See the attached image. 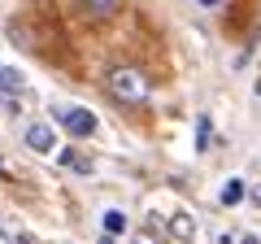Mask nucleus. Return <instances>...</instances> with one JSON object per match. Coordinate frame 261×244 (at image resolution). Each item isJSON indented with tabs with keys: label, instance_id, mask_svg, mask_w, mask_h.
Instances as JSON below:
<instances>
[{
	"label": "nucleus",
	"instance_id": "nucleus-10",
	"mask_svg": "<svg viewBox=\"0 0 261 244\" xmlns=\"http://www.w3.org/2000/svg\"><path fill=\"white\" fill-rule=\"evenodd\" d=\"M61 161H70V166H74V170H83V175H87V170H92V166H87V161L83 157H74V153H65V157Z\"/></svg>",
	"mask_w": 261,
	"mask_h": 244
},
{
	"label": "nucleus",
	"instance_id": "nucleus-7",
	"mask_svg": "<svg viewBox=\"0 0 261 244\" xmlns=\"http://www.w3.org/2000/svg\"><path fill=\"white\" fill-rule=\"evenodd\" d=\"M105 231L122 235V231H126V214H122V209H109V214H105Z\"/></svg>",
	"mask_w": 261,
	"mask_h": 244
},
{
	"label": "nucleus",
	"instance_id": "nucleus-13",
	"mask_svg": "<svg viewBox=\"0 0 261 244\" xmlns=\"http://www.w3.org/2000/svg\"><path fill=\"white\" fill-rule=\"evenodd\" d=\"M100 244H113V235H109V231H105V235H100Z\"/></svg>",
	"mask_w": 261,
	"mask_h": 244
},
{
	"label": "nucleus",
	"instance_id": "nucleus-5",
	"mask_svg": "<svg viewBox=\"0 0 261 244\" xmlns=\"http://www.w3.org/2000/svg\"><path fill=\"white\" fill-rule=\"evenodd\" d=\"M83 9L92 13V18H113V13L122 9V0H83Z\"/></svg>",
	"mask_w": 261,
	"mask_h": 244
},
{
	"label": "nucleus",
	"instance_id": "nucleus-12",
	"mask_svg": "<svg viewBox=\"0 0 261 244\" xmlns=\"http://www.w3.org/2000/svg\"><path fill=\"white\" fill-rule=\"evenodd\" d=\"M196 5H205V9H218V5H222V0H196Z\"/></svg>",
	"mask_w": 261,
	"mask_h": 244
},
{
	"label": "nucleus",
	"instance_id": "nucleus-9",
	"mask_svg": "<svg viewBox=\"0 0 261 244\" xmlns=\"http://www.w3.org/2000/svg\"><path fill=\"white\" fill-rule=\"evenodd\" d=\"M196 144H200V149H209V118L196 122Z\"/></svg>",
	"mask_w": 261,
	"mask_h": 244
},
{
	"label": "nucleus",
	"instance_id": "nucleus-2",
	"mask_svg": "<svg viewBox=\"0 0 261 244\" xmlns=\"http://www.w3.org/2000/svg\"><path fill=\"white\" fill-rule=\"evenodd\" d=\"M57 122H61L70 135H79V140H87V135L96 131V113H92V109H79V105L61 109V113H57Z\"/></svg>",
	"mask_w": 261,
	"mask_h": 244
},
{
	"label": "nucleus",
	"instance_id": "nucleus-4",
	"mask_svg": "<svg viewBox=\"0 0 261 244\" xmlns=\"http://www.w3.org/2000/svg\"><path fill=\"white\" fill-rule=\"evenodd\" d=\"M170 235H174V240H192V235H196V223H192L187 209H178V214L170 218Z\"/></svg>",
	"mask_w": 261,
	"mask_h": 244
},
{
	"label": "nucleus",
	"instance_id": "nucleus-11",
	"mask_svg": "<svg viewBox=\"0 0 261 244\" xmlns=\"http://www.w3.org/2000/svg\"><path fill=\"white\" fill-rule=\"evenodd\" d=\"M135 244H157V240H152V231H144V235H135Z\"/></svg>",
	"mask_w": 261,
	"mask_h": 244
},
{
	"label": "nucleus",
	"instance_id": "nucleus-1",
	"mask_svg": "<svg viewBox=\"0 0 261 244\" xmlns=\"http://www.w3.org/2000/svg\"><path fill=\"white\" fill-rule=\"evenodd\" d=\"M105 87H109V96L118 105H148V79L140 75L135 66H109V75H105Z\"/></svg>",
	"mask_w": 261,
	"mask_h": 244
},
{
	"label": "nucleus",
	"instance_id": "nucleus-8",
	"mask_svg": "<svg viewBox=\"0 0 261 244\" xmlns=\"http://www.w3.org/2000/svg\"><path fill=\"white\" fill-rule=\"evenodd\" d=\"M0 87H5V92H18V87H22V75H13L9 66H0Z\"/></svg>",
	"mask_w": 261,
	"mask_h": 244
},
{
	"label": "nucleus",
	"instance_id": "nucleus-6",
	"mask_svg": "<svg viewBox=\"0 0 261 244\" xmlns=\"http://www.w3.org/2000/svg\"><path fill=\"white\" fill-rule=\"evenodd\" d=\"M244 192H248V188H244V179H226V183H222V205H226V209L240 205Z\"/></svg>",
	"mask_w": 261,
	"mask_h": 244
},
{
	"label": "nucleus",
	"instance_id": "nucleus-3",
	"mask_svg": "<svg viewBox=\"0 0 261 244\" xmlns=\"http://www.w3.org/2000/svg\"><path fill=\"white\" fill-rule=\"evenodd\" d=\"M27 144H31L35 153H53L57 135H53V127H44V122H35V127H27Z\"/></svg>",
	"mask_w": 261,
	"mask_h": 244
}]
</instances>
